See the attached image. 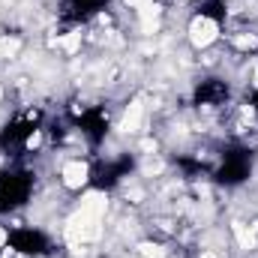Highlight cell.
<instances>
[{
    "mask_svg": "<svg viewBox=\"0 0 258 258\" xmlns=\"http://www.w3.org/2000/svg\"><path fill=\"white\" fill-rule=\"evenodd\" d=\"M102 216H105V195L90 192L81 201V207L75 210V216L69 219V225H66L69 240H75V243L96 240L99 231H102Z\"/></svg>",
    "mask_w": 258,
    "mask_h": 258,
    "instance_id": "cell-1",
    "label": "cell"
},
{
    "mask_svg": "<svg viewBox=\"0 0 258 258\" xmlns=\"http://www.w3.org/2000/svg\"><path fill=\"white\" fill-rule=\"evenodd\" d=\"M216 33H219V27H216L213 18H195L189 24V39L195 45H210L216 39Z\"/></svg>",
    "mask_w": 258,
    "mask_h": 258,
    "instance_id": "cell-2",
    "label": "cell"
},
{
    "mask_svg": "<svg viewBox=\"0 0 258 258\" xmlns=\"http://www.w3.org/2000/svg\"><path fill=\"white\" fill-rule=\"evenodd\" d=\"M63 183L69 189H81L87 183V165L84 162H69L63 168Z\"/></svg>",
    "mask_w": 258,
    "mask_h": 258,
    "instance_id": "cell-3",
    "label": "cell"
},
{
    "mask_svg": "<svg viewBox=\"0 0 258 258\" xmlns=\"http://www.w3.org/2000/svg\"><path fill=\"white\" fill-rule=\"evenodd\" d=\"M141 117H144V105H141V102H132V105H129V111L123 114V123H120V129H123V132H138V126H141Z\"/></svg>",
    "mask_w": 258,
    "mask_h": 258,
    "instance_id": "cell-4",
    "label": "cell"
},
{
    "mask_svg": "<svg viewBox=\"0 0 258 258\" xmlns=\"http://www.w3.org/2000/svg\"><path fill=\"white\" fill-rule=\"evenodd\" d=\"M141 255L144 258H168L162 246H153V243H141Z\"/></svg>",
    "mask_w": 258,
    "mask_h": 258,
    "instance_id": "cell-5",
    "label": "cell"
},
{
    "mask_svg": "<svg viewBox=\"0 0 258 258\" xmlns=\"http://www.w3.org/2000/svg\"><path fill=\"white\" fill-rule=\"evenodd\" d=\"M255 36H252V33H249V36H246V33H243V36H237V39H234V45H237V48H255Z\"/></svg>",
    "mask_w": 258,
    "mask_h": 258,
    "instance_id": "cell-6",
    "label": "cell"
},
{
    "mask_svg": "<svg viewBox=\"0 0 258 258\" xmlns=\"http://www.w3.org/2000/svg\"><path fill=\"white\" fill-rule=\"evenodd\" d=\"M78 39H81L78 33H69V36L63 39V48H66V51H75V48H78Z\"/></svg>",
    "mask_w": 258,
    "mask_h": 258,
    "instance_id": "cell-7",
    "label": "cell"
},
{
    "mask_svg": "<svg viewBox=\"0 0 258 258\" xmlns=\"http://www.w3.org/2000/svg\"><path fill=\"white\" fill-rule=\"evenodd\" d=\"M0 246H6V231L0 228Z\"/></svg>",
    "mask_w": 258,
    "mask_h": 258,
    "instance_id": "cell-8",
    "label": "cell"
},
{
    "mask_svg": "<svg viewBox=\"0 0 258 258\" xmlns=\"http://www.w3.org/2000/svg\"><path fill=\"white\" fill-rule=\"evenodd\" d=\"M201 258H219V255H216V252H204Z\"/></svg>",
    "mask_w": 258,
    "mask_h": 258,
    "instance_id": "cell-9",
    "label": "cell"
},
{
    "mask_svg": "<svg viewBox=\"0 0 258 258\" xmlns=\"http://www.w3.org/2000/svg\"><path fill=\"white\" fill-rule=\"evenodd\" d=\"M138 3H141V0H126V6H138Z\"/></svg>",
    "mask_w": 258,
    "mask_h": 258,
    "instance_id": "cell-10",
    "label": "cell"
},
{
    "mask_svg": "<svg viewBox=\"0 0 258 258\" xmlns=\"http://www.w3.org/2000/svg\"><path fill=\"white\" fill-rule=\"evenodd\" d=\"M0 99H3V90H0Z\"/></svg>",
    "mask_w": 258,
    "mask_h": 258,
    "instance_id": "cell-11",
    "label": "cell"
}]
</instances>
